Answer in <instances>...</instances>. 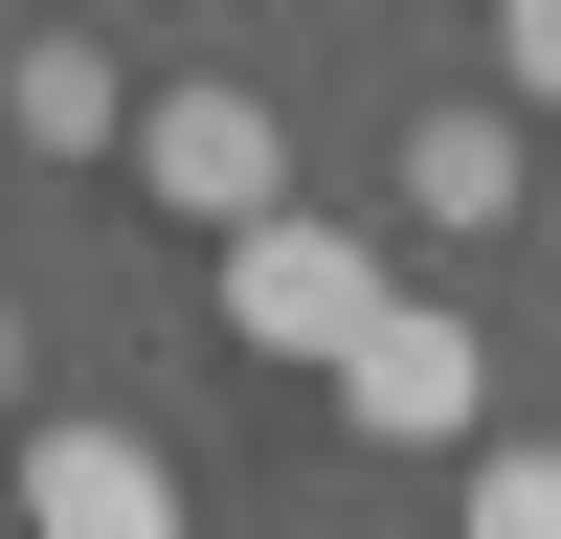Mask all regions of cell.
<instances>
[{
    "instance_id": "1",
    "label": "cell",
    "mask_w": 561,
    "mask_h": 539,
    "mask_svg": "<svg viewBox=\"0 0 561 539\" xmlns=\"http://www.w3.org/2000/svg\"><path fill=\"white\" fill-rule=\"evenodd\" d=\"M135 203H180L203 248L293 225V113L270 90H135Z\"/></svg>"
},
{
    "instance_id": "2",
    "label": "cell",
    "mask_w": 561,
    "mask_h": 539,
    "mask_svg": "<svg viewBox=\"0 0 561 539\" xmlns=\"http://www.w3.org/2000/svg\"><path fill=\"white\" fill-rule=\"evenodd\" d=\"M203 293H225V337H248V359H359V337L404 314V293H382V248H359V225H314V203H293V225H248Z\"/></svg>"
},
{
    "instance_id": "3",
    "label": "cell",
    "mask_w": 561,
    "mask_h": 539,
    "mask_svg": "<svg viewBox=\"0 0 561 539\" xmlns=\"http://www.w3.org/2000/svg\"><path fill=\"white\" fill-rule=\"evenodd\" d=\"M337 427L359 449H472L494 427V337H472V314H382V337L337 359Z\"/></svg>"
},
{
    "instance_id": "4",
    "label": "cell",
    "mask_w": 561,
    "mask_h": 539,
    "mask_svg": "<svg viewBox=\"0 0 561 539\" xmlns=\"http://www.w3.org/2000/svg\"><path fill=\"white\" fill-rule=\"evenodd\" d=\"M23 539H180L158 427H113V404H45V427H23Z\"/></svg>"
},
{
    "instance_id": "5",
    "label": "cell",
    "mask_w": 561,
    "mask_h": 539,
    "mask_svg": "<svg viewBox=\"0 0 561 539\" xmlns=\"http://www.w3.org/2000/svg\"><path fill=\"white\" fill-rule=\"evenodd\" d=\"M0 158H135V90H113V45H90V23H23V45H0Z\"/></svg>"
},
{
    "instance_id": "6",
    "label": "cell",
    "mask_w": 561,
    "mask_h": 539,
    "mask_svg": "<svg viewBox=\"0 0 561 539\" xmlns=\"http://www.w3.org/2000/svg\"><path fill=\"white\" fill-rule=\"evenodd\" d=\"M404 225H427V248H472V225H539L517 113H404Z\"/></svg>"
},
{
    "instance_id": "7",
    "label": "cell",
    "mask_w": 561,
    "mask_h": 539,
    "mask_svg": "<svg viewBox=\"0 0 561 539\" xmlns=\"http://www.w3.org/2000/svg\"><path fill=\"white\" fill-rule=\"evenodd\" d=\"M449 539H561V449H494V472L449 494Z\"/></svg>"
},
{
    "instance_id": "8",
    "label": "cell",
    "mask_w": 561,
    "mask_h": 539,
    "mask_svg": "<svg viewBox=\"0 0 561 539\" xmlns=\"http://www.w3.org/2000/svg\"><path fill=\"white\" fill-rule=\"evenodd\" d=\"M494 90H517V113H561V0H494Z\"/></svg>"
},
{
    "instance_id": "9",
    "label": "cell",
    "mask_w": 561,
    "mask_h": 539,
    "mask_svg": "<svg viewBox=\"0 0 561 539\" xmlns=\"http://www.w3.org/2000/svg\"><path fill=\"white\" fill-rule=\"evenodd\" d=\"M0 404H23V314H0Z\"/></svg>"
},
{
    "instance_id": "10",
    "label": "cell",
    "mask_w": 561,
    "mask_h": 539,
    "mask_svg": "<svg viewBox=\"0 0 561 539\" xmlns=\"http://www.w3.org/2000/svg\"><path fill=\"white\" fill-rule=\"evenodd\" d=\"M539 248H561V158H539Z\"/></svg>"
},
{
    "instance_id": "11",
    "label": "cell",
    "mask_w": 561,
    "mask_h": 539,
    "mask_svg": "<svg viewBox=\"0 0 561 539\" xmlns=\"http://www.w3.org/2000/svg\"><path fill=\"white\" fill-rule=\"evenodd\" d=\"M45 23H90V0H45Z\"/></svg>"
}]
</instances>
